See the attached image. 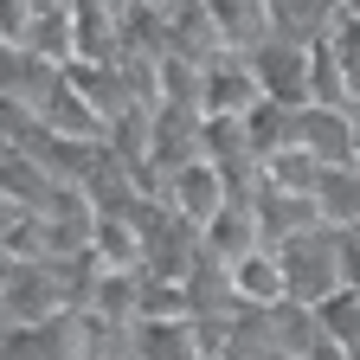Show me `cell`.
I'll return each instance as SVG.
<instances>
[{"instance_id": "obj_1", "label": "cell", "mask_w": 360, "mask_h": 360, "mask_svg": "<svg viewBox=\"0 0 360 360\" xmlns=\"http://www.w3.org/2000/svg\"><path fill=\"white\" fill-rule=\"evenodd\" d=\"M277 257H283L290 296H296V302H309V309H322L335 290H347V277H341V232H335V225H315V232L283 238V245H277Z\"/></svg>"}, {"instance_id": "obj_2", "label": "cell", "mask_w": 360, "mask_h": 360, "mask_svg": "<svg viewBox=\"0 0 360 360\" xmlns=\"http://www.w3.org/2000/svg\"><path fill=\"white\" fill-rule=\"evenodd\" d=\"M296 142H302L309 155H322L328 167H360V122H354V110L302 103V110H296Z\"/></svg>"}, {"instance_id": "obj_3", "label": "cell", "mask_w": 360, "mask_h": 360, "mask_svg": "<svg viewBox=\"0 0 360 360\" xmlns=\"http://www.w3.org/2000/svg\"><path fill=\"white\" fill-rule=\"evenodd\" d=\"M251 71L264 84V97H277L290 110L315 103V90H309V45H296V39H264L257 52H251Z\"/></svg>"}, {"instance_id": "obj_4", "label": "cell", "mask_w": 360, "mask_h": 360, "mask_svg": "<svg viewBox=\"0 0 360 360\" xmlns=\"http://www.w3.org/2000/svg\"><path fill=\"white\" fill-rule=\"evenodd\" d=\"M264 103V84L251 71V52H212L206 58V116H251Z\"/></svg>"}, {"instance_id": "obj_5", "label": "cell", "mask_w": 360, "mask_h": 360, "mask_svg": "<svg viewBox=\"0 0 360 360\" xmlns=\"http://www.w3.org/2000/svg\"><path fill=\"white\" fill-rule=\"evenodd\" d=\"M206 251H219L225 264H238L251 251H264V212H257V187H232V200H225L206 225Z\"/></svg>"}, {"instance_id": "obj_6", "label": "cell", "mask_w": 360, "mask_h": 360, "mask_svg": "<svg viewBox=\"0 0 360 360\" xmlns=\"http://www.w3.org/2000/svg\"><path fill=\"white\" fill-rule=\"evenodd\" d=\"M7 360H84L77 309L52 315V322H32V328H7Z\"/></svg>"}, {"instance_id": "obj_7", "label": "cell", "mask_w": 360, "mask_h": 360, "mask_svg": "<svg viewBox=\"0 0 360 360\" xmlns=\"http://www.w3.org/2000/svg\"><path fill=\"white\" fill-rule=\"evenodd\" d=\"M257 212H264V245H283V238H296V232L328 225L315 193H290V187H270V180H257Z\"/></svg>"}, {"instance_id": "obj_8", "label": "cell", "mask_w": 360, "mask_h": 360, "mask_svg": "<svg viewBox=\"0 0 360 360\" xmlns=\"http://www.w3.org/2000/svg\"><path fill=\"white\" fill-rule=\"evenodd\" d=\"M167 200L180 206V212H187L193 225H200V232H206V225H212V212L225 206V200H232V180H225L206 155L200 161H187V167H180L174 180H167Z\"/></svg>"}, {"instance_id": "obj_9", "label": "cell", "mask_w": 360, "mask_h": 360, "mask_svg": "<svg viewBox=\"0 0 360 360\" xmlns=\"http://www.w3.org/2000/svg\"><path fill=\"white\" fill-rule=\"evenodd\" d=\"M219 45L225 52H257L264 39H277V20H270V0H206Z\"/></svg>"}, {"instance_id": "obj_10", "label": "cell", "mask_w": 360, "mask_h": 360, "mask_svg": "<svg viewBox=\"0 0 360 360\" xmlns=\"http://www.w3.org/2000/svg\"><path fill=\"white\" fill-rule=\"evenodd\" d=\"M7 103H26V110H39L45 116V103L58 97V84H65V71L58 65H45L39 52H26V45H7Z\"/></svg>"}, {"instance_id": "obj_11", "label": "cell", "mask_w": 360, "mask_h": 360, "mask_svg": "<svg viewBox=\"0 0 360 360\" xmlns=\"http://www.w3.org/2000/svg\"><path fill=\"white\" fill-rule=\"evenodd\" d=\"M90 257L103 270H148V251H142V225L129 212H97V238H90Z\"/></svg>"}, {"instance_id": "obj_12", "label": "cell", "mask_w": 360, "mask_h": 360, "mask_svg": "<svg viewBox=\"0 0 360 360\" xmlns=\"http://www.w3.org/2000/svg\"><path fill=\"white\" fill-rule=\"evenodd\" d=\"M232 277H238L245 309H270V302H283V296H290V277H283V257H277V245H264V251L238 257V264H232Z\"/></svg>"}, {"instance_id": "obj_13", "label": "cell", "mask_w": 360, "mask_h": 360, "mask_svg": "<svg viewBox=\"0 0 360 360\" xmlns=\"http://www.w3.org/2000/svg\"><path fill=\"white\" fill-rule=\"evenodd\" d=\"M135 360H212L193 322H135Z\"/></svg>"}, {"instance_id": "obj_14", "label": "cell", "mask_w": 360, "mask_h": 360, "mask_svg": "<svg viewBox=\"0 0 360 360\" xmlns=\"http://www.w3.org/2000/svg\"><path fill=\"white\" fill-rule=\"evenodd\" d=\"M20 45H26V52H39L45 65H58V71L77 65V20H71V7H45V13L26 26Z\"/></svg>"}, {"instance_id": "obj_15", "label": "cell", "mask_w": 360, "mask_h": 360, "mask_svg": "<svg viewBox=\"0 0 360 360\" xmlns=\"http://www.w3.org/2000/svg\"><path fill=\"white\" fill-rule=\"evenodd\" d=\"M264 180H270V187H290V193H322L328 161H322V155H309V148L296 142V148H283V155H270V161H264Z\"/></svg>"}, {"instance_id": "obj_16", "label": "cell", "mask_w": 360, "mask_h": 360, "mask_svg": "<svg viewBox=\"0 0 360 360\" xmlns=\"http://www.w3.org/2000/svg\"><path fill=\"white\" fill-rule=\"evenodd\" d=\"M142 322H193L187 277H155V270H142Z\"/></svg>"}, {"instance_id": "obj_17", "label": "cell", "mask_w": 360, "mask_h": 360, "mask_svg": "<svg viewBox=\"0 0 360 360\" xmlns=\"http://www.w3.org/2000/svg\"><path fill=\"white\" fill-rule=\"evenodd\" d=\"M315 200H322V219L335 232H360V167H328Z\"/></svg>"}, {"instance_id": "obj_18", "label": "cell", "mask_w": 360, "mask_h": 360, "mask_svg": "<svg viewBox=\"0 0 360 360\" xmlns=\"http://www.w3.org/2000/svg\"><path fill=\"white\" fill-rule=\"evenodd\" d=\"M309 90H315V103H335V110H354V84L335 58V45L328 39H315L309 45Z\"/></svg>"}, {"instance_id": "obj_19", "label": "cell", "mask_w": 360, "mask_h": 360, "mask_svg": "<svg viewBox=\"0 0 360 360\" xmlns=\"http://www.w3.org/2000/svg\"><path fill=\"white\" fill-rule=\"evenodd\" d=\"M322 328H328V341H341L347 354H360V290L354 283L322 302Z\"/></svg>"}, {"instance_id": "obj_20", "label": "cell", "mask_w": 360, "mask_h": 360, "mask_svg": "<svg viewBox=\"0 0 360 360\" xmlns=\"http://www.w3.org/2000/svg\"><path fill=\"white\" fill-rule=\"evenodd\" d=\"M328 45H335V58H341V71H347V84H354V103H360V13H335V26H328Z\"/></svg>"}, {"instance_id": "obj_21", "label": "cell", "mask_w": 360, "mask_h": 360, "mask_svg": "<svg viewBox=\"0 0 360 360\" xmlns=\"http://www.w3.org/2000/svg\"><path fill=\"white\" fill-rule=\"evenodd\" d=\"M341 277L360 290V232H341Z\"/></svg>"}, {"instance_id": "obj_22", "label": "cell", "mask_w": 360, "mask_h": 360, "mask_svg": "<svg viewBox=\"0 0 360 360\" xmlns=\"http://www.w3.org/2000/svg\"><path fill=\"white\" fill-rule=\"evenodd\" d=\"M148 7H161V13H167V7H180V0H148Z\"/></svg>"}, {"instance_id": "obj_23", "label": "cell", "mask_w": 360, "mask_h": 360, "mask_svg": "<svg viewBox=\"0 0 360 360\" xmlns=\"http://www.w3.org/2000/svg\"><path fill=\"white\" fill-rule=\"evenodd\" d=\"M354 122H360V103H354Z\"/></svg>"}, {"instance_id": "obj_24", "label": "cell", "mask_w": 360, "mask_h": 360, "mask_svg": "<svg viewBox=\"0 0 360 360\" xmlns=\"http://www.w3.org/2000/svg\"><path fill=\"white\" fill-rule=\"evenodd\" d=\"M341 7H347V0H341Z\"/></svg>"}]
</instances>
